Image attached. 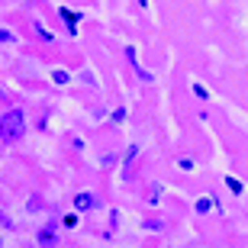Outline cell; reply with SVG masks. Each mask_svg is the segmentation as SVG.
Listing matches in <instances>:
<instances>
[{
    "label": "cell",
    "mask_w": 248,
    "mask_h": 248,
    "mask_svg": "<svg viewBox=\"0 0 248 248\" xmlns=\"http://www.w3.org/2000/svg\"><path fill=\"white\" fill-rule=\"evenodd\" d=\"M58 16H62L64 19V23H68V32H71V36H74V32H78V23H81V16H78V13H71V10H58Z\"/></svg>",
    "instance_id": "cell-2"
},
{
    "label": "cell",
    "mask_w": 248,
    "mask_h": 248,
    "mask_svg": "<svg viewBox=\"0 0 248 248\" xmlns=\"http://www.w3.org/2000/svg\"><path fill=\"white\" fill-rule=\"evenodd\" d=\"M39 245L42 248H55V226H46L39 232Z\"/></svg>",
    "instance_id": "cell-3"
},
{
    "label": "cell",
    "mask_w": 248,
    "mask_h": 248,
    "mask_svg": "<svg viewBox=\"0 0 248 248\" xmlns=\"http://www.w3.org/2000/svg\"><path fill=\"white\" fill-rule=\"evenodd\" d=\"M193 93H197V97H200V100H206V97H210V93H206V87H200V84H197V87H193Z\"/></svg>",
    "instance_id": "cell-7"
},
{
    "label": "cell",
    "mask_w": 248,
    "mask_h": 248,
    "mask_svg": "<svg viewBox=\"0 0 248 248\" xmlns=\"http://www.w3.org/2000/svg\"><path fill=\"white\" fill-rule=\"evenodd\" d=\"M226 184H229L232 193H242V181H235V177H226Z\"/></svg>",
    "instance_id": "cell-6"
},
{
    "label": "cell",
    "mask_w": 248,
    "mask_h": 248,
    "mask_svg": "<svg viewBox=\"0 0 248 248\" xmlns=\"http://www.w3.org/2000/svg\"><path fill=\"white\" fill-rule=\"evenodd\" d=\"M213 206H216V200H213V197H200V200H197V213H210Z\"/></svg>",
    "instance_id": "cell-5"
},
{
    "label": "cell",
    "mask_w": 248,
    "mask_h": 248,
    "mask_svg": "<svg viewBox=\"0 0 248 248\" xmlns=\"http://www.w3.org/2000/svg\"><path fill=\"white\" fill-rule=\"evenodd\" d=\"M23 132H26V120L19 110H10L0 116V139L3 142H16V139H23Z\"/></svg>",
    "instance_id": "cell-1"
},
{
    "label": "cell",
    "mask_w": 248,
    "mask_h": 248,
    "mask_svg": "<svg viewBox=\"0 0 248 248\" xmlns=\"http://www.w3.org/2000/svg\"><path fill=\"white\" fill-rule=\"evenodd\" d=\"M93 203L97 200H93L91 193H78V197H74V210H91Z\"/></svg>",
    "instance_id": "cell-4"
}]
</instances>
